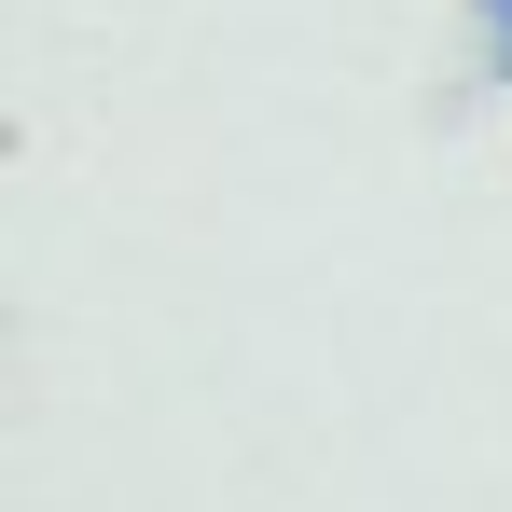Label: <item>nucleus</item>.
I'll return each mask as SVG.
<instances>
[{
  "instance_id": "nucleus-1",
  "label": "nucleus",
  "mask_w": 512,
  "mask_h": 512,
  "mask_svg": "<svg viewBox=\"0 0 512 512\" xmlns=\"http://www.w3.org/2000/svg\"><path fill=\"white\" fill-rule=\"evenodd\" d=\"M499 42H512V0H499Z\"/></svg>"
}]
</instances>
